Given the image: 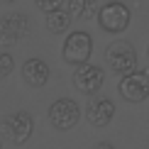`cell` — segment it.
Segmentation results:
<instances>
[{
    "label": "cell",
    "instance_id": "5",
    "mask_svg": "<svg viewBox=\"0 0 149 149\" xmlns=\"http://www.w3.org/2000/svg\"><path fill=\"white\" fill-rule=\"evenodd\" d=\"M120 95L125 98L127 103H142L149 98V71H137L125 73L120 78Z\"/></svg>",
    "mask_w": 149,
    "mask_h": 149
},
{
    "label": "cell",
    "instance_id": "8",
    "mask_svg": "<svg viewBox=\"0 0 149 149\" xmlns=\"http://www.w3.org/2000/svg\"><path fill=\"white\" fill-rule=\"evenodd\" d=\"M3 130L15 144H24L34 132V120H32L29 113L20 110V113H15L12 117H5L3 120Z\"/></svg>",
    "mask_w": 149,
    "mask_h": 149
},
{
    "label": "cell",
    "instance_id": "2",
    "mask_svg": "<svg viewBox=\"0 0 149 149\" xmlns=\"http://www.w3.org/2000/svg\"><path fill=\"white\" fill-rule=\"evenodd\" d=\"M64 61L71 66H81V64H88L91 54H93V39L88 32L78 29V32H71L64 42Z\"/></svg>",
    "mask_w": 149,
    "mask_h": 149
},
{
    "label": "cell",
    "instance_id": "4",
    "mask_svg": "<svg viewBox=\"0 0 149 149\" xmlns=\"http://www.w3.org/2000/svg\"><path fill=\"white\" fill-rule=\"evenodd\" d=\"M105 59H108L110 69L115 73H120V76L132 73L137 69V52H134V47L130 42H115V44H110L105 49Z\"/></svg>",
    "mask_w": 149,
    "mask_h": 149
},
{
    "label": "cell",
    "instance_id": "14",
    "mask_svg": "<svg viewBox=\"0 0 149 149\" xmlns=\"http://www.w3.org/2000/svg\"><path fill=\"white\" fill-rule=\"evenodd\" d=\"M37 8L44 10V12H52V10H59L61 5H64V0H34Z\"/></svg>",
    "mask_w": 149,
    "mask_h": 149
},
{
    "label": "cell",
    "instance_id": "3",
    "mask_svg": "<svg viewBox=\"0 0 149 149\" xmlns=\"http://www.w3.org/2000/svg\"><path fill=\"white\" fill-rule=\"evenodd\" d=\"M29 34H32V22L22 12H12V15H5L0 20V44L5 47L17 44V42L27 39Z\"/></svg>",
    "mask_w": 149,
    "mask_h": 149
},
{
    "label": "cell",
    "instance_id": "10",
    "mask_svg": "<svg viewBox=\"0 0 149 149\" xmlns=\"http://www.w3.org/2000/svg\"><path fill=\"white\" fill-rule=\"evenodd\" d=\"M49 76H52V71H49L47 61L42 59H27L22 66V78L27 86H32V88H42V86L49 81Z\"/></svg>",
    "mask_w": 149,
    "mask_h": 149
},
{
    "label": "cell",
    "instance_id": "12",
    "mask_svg": "<svg viewBox=\"0 0 149 149\" xmlns=\"http://www.w3.org/2000/svg\"><path fill=\"white\" fill-rule=\"evenodd\" d=\"M66 27H69V12L66 10H52V12H47V29L52 34H61V32H66Z\"/></svg>",
    "mask_w": 149,
    "mask_h": 149
},
{
    "label": "cell",
    "instance_id": "9",
    "mask_svg": "<svg viewBox=\"0 0 149 149\" xmlns=\"http://www.w3.org/2000/svg\"><path fill=\"white\" fill-rule=\"evenodd\" d=\"M115 115V103L110 98H98V100L88 103V110H86V117L93 127H105Z\"/></svg>",
    "mask_w": 149,
    "mask_h": 149
},
{
    "label": "cell",
    "instance_id": "1",
    "mask_svg": "<svg viewBox=\"0 0 149 149\" xmlns=\"http://www.w3.org/2000/svg\"><path fill=\"white\" fill-rule=\"evenodd\" d=\"M98 24L110 34H120L130 27V10L120 0H108L98 10Z\"/></svg>",
    "mask_w": 149,
    "mask_h": 149
},
{
    "label": "cell",
    "instance_id": "6",
    "mask_svg": "<svg viewBox=\"0 0 149 149\" xmlns=\"http://www.w3.org/2000/svg\"><path fill=\"white\" fill-rule=\"evenodd\" d=\"M49 120H52V127L61 130V132L73 130L78 125V120H81V110H78L76 100H71V98H59L56 103H52V108H49Z\"/></svg>",
    "mask_w": 149,
    "mask_h": 149
},
{
    "label": "cell",
    "instance_id": "7",
    "mask_svg": "<svg viewBox=\"0 0 149 149\" xmlns=\"http://www.w3.org/2000/svg\"><path fill=\"white\" fill-rule=\"evenodd\" d=\"M105 73L100 66H93V64H81L76 66V73H73V86H76L78 93L83 95H93V93L100 91Z\"/></svg>",
    "mask_w": 149,
    "mask_h": 149
},
{
    "label": "cell",
    "instance_id": "15",
    "mask_svg": "<svg viewBox=\"0 0 149 149\" xmlns=\"http://www.w3.org/2000/svg\"><path fill=\"white\" fill-rule=\"evenodd\" d=\"M93 149H115V147L110 144V142H98V144L93 147Z\"/></svg>",
    "mask_w": 149,
    "mask_h": 149
},
{
    "label": "cell",
    "instance_id": "17",
    "mask_svg": "<svg viewBox=\"0 0 149 149\" xmlns=\"http://www.w3.org/2000/svg\"><path fill=\"white\" fill-rule=\"evenodd\" d=\"M0 149H3V144H0Z\"/></svg>",
    "mask_w": 149,
    "mask_h": 149
},
{
    "label": "cell",
    "instance_id": "11",
    "mask_svg": "<svg viewBox=\"0 0 149 149\" xmlns=\"http://www.w3.org/2000/svg\"><path fill=\"white\" fill-rule=\"evenodd\" d=\"M66 12L69 17H81V20H91L98 15L95 0H66Z\"/></svg>",
    "mask_w": 149,
    "mask_h": 149
},
{
    "label": "cell",
    "instance_id": "13",
    "mask_svg": "<svg viewBox=\"0 0 149 149\" xmlns=\"http://www.w3.org/2000/svg\"><path fill=\"white\" fill-rule=\"evenodd\" d=\"M15 71V59H12V54H0V78H8L10 73Z\"/></svg>",
    "mask_w": 149,
    "mask_h": 149
},
{
    "label": "cell",
    "instance_id": "16",
    "mask_svg": "<svg viewBox=\"0 0 149 149\" xmlns=\"http://www.w3.org/2000/svg\"><path fill=\"white\" fill-rule=\"evenodd\" d=\"M5 3H17V0H5Z\"/></svg>",
    "mask_w": 149,
    "mask_h": 149
}]
</instances>
